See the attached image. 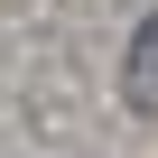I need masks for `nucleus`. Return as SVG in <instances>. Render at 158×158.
<instances>
[{
  "label": "nucleus",
  "mask_w": 158,
  "mask_h": 158,
  "mask_svg": "<svg viewBox=\"0 0 158 158\" xmlns=\"http://www.w3.org/2000/svg\"><path fill=\"white\" fill-rule=\"evenodd\" d=\"M130 102H139V112H158V19L130 37Z\"/></svg>",
  "instance_id": "obj_1"
}]
</instances>
